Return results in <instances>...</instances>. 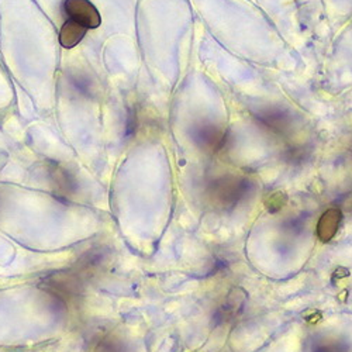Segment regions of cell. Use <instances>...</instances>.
Masks as SVG:
<instances>
[{"instance_id": "cell-1", "label": "cell", "mask_w": 352, "mask_h": 352, "mask_svg": "<svg viewBox=\"0 0 352 352\" xmlns=\"http://www.w3.org/2000/svg\"><path fill=\"white\" fill-rule=\"evenodd\" d=\"M89 279L91 275L75 263L69 270L56 271L44 276L40 287L60 303L72 305L83 295L86 282Z\"/></svg>"}, {"instance_id": "cell-2", "label": "cell", "mask_w": 352, "mask_h": 352, "mask_svg": "<svg viewBox=\"0 0 352 352\" xmlns=\"http://www.w3.org/2000/svg\"><path fill=\"white\" fill-rule=\"evenodd\" d=\"M61 9L67 20L75 21L87 30L98 28L102 24V17L98 9L89 0H64Z\"/></svg>"}, {"instance_id": "cell-3", "label": "cell", "mask_w": 352, "mask_h": 352, "mask_svg": "<svg viewBox=\"0 0 352 352\" xmlns=\"http://www.w3.org/2000/svg\"><path fill=\"white\" fill-rule=\"evenodd\" d=\"M47 176L52 193L56 199L68 201L76 193V178L65 166L56 162H50V165L47 166Z\"/></svg>"}, {"instance_id": "cell-4", "label": "cell", "mask_w": 352, "mask_h": 352, "mask_svg": "<svg viewBox=\"0 0 352 352\" xmlns=\"http://www.w3.org/2000/svg\"><path fill=\"white\" fill-rule=\"evenodd\" d=\"M341 221H342V213L340 209L333 208L322 213L316 227L317 239L321 243H330L337 236Z\"/></svg>"}, {"instance_id": "cell-5", "label": "cell", "mask_w": 352, "mask_h": 352, "mask_svg": "<svg viewBox=\"0 0 352 352\" xmlns=\"http://www.w3.org/2000/svg\"><path fill=\"white\" fill-rule=\"evenodd\" d=\"M67 82H68V89L75 95L86 99L95 98V94H96L95 80L86 71H82V69L69 71Z\"/></svg>"}, {"instance_id": "cell-6", "label": "cell", "mask_w": 352, "mask_h": 352, "mask_svg": "<svg viewBox=\"0 0 352 352\" xmlns=\"http://www.w3.org/2000/svg\"><path fill=\"white\" fill-rule=\"evenodd\" d=\"M86 32L87 28L82 27L80 24L71 20H65L60 30V44L68 50L74 48L83 40Z\"/></svg>"}, {"instance_id": "cell-7", "label": "cell", "mask_w": 352, "mask_h": 352, "mask_svg": "<svg viewBox=\"0 0 352 352\" xmlns=\"http://www.w3.org/2000/svg\"><path fill=\"white\" fill-rule=\"evenodd\" d=\"M258 119L262 124L268 126L274 131H285L290 126V114L280 109H270L261 111Z\"/></svg>"}, {"instance_id": "cell-8", "label": "cell", "mask_w": 352, "mask_h": 352, "mask_svg": "<svg viewBox=\"0 0 352 352\" xmlns=\"http://www.w3.org/2000/svg\"><path fill=\"white\" fill-rule=\"evenodd\" d=\"M286 201H287V197H286L285 193H282V192H275V193H272V195L265 200V206H267V209H268L270 213H276V212H279V210L285 206Z\"/></svg>"}, {"instance_id": "cell-9", "label": "cell", "mask_w": 352, "mask_h": 352, "mask_svg": "<svg viewBox=\"0 0 352 352\" xmlns=\"http://www.w3.org/2000/svg\"><path fill=\"white\" fill-rule=\"evenodd\" d=\"M348 276H349V271L345 270V268H338V270L334 272V279H336V278L341 279V278H348Z\"/></svg>"}]
</instances>
